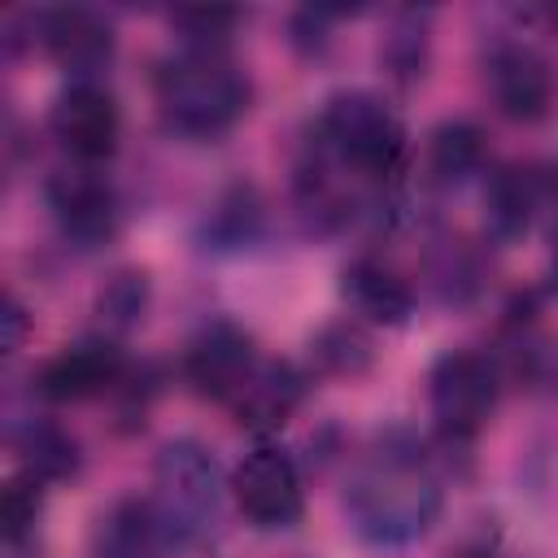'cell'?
I'll return each mask as SVG.
<instances>
[{"label": "cell", "mask_w": 558, "mask_h": 558, "mask_svg": "<svg viewBox=\"0 0 558 558\" xmlns=\"http://www.w3.org/2000/svg\"><path fill=\"white\" fill-rule=\"evenodd\" d=\"M445 506V480L436 458L410 432L379 436L344 484V514L349 527L379 549H401L418 541Z\"/></svg>", "instance_id": "1"}, {"label": "cell", "mask_w": 558, "mask_h": 558, "mask_svg": "<svg viewBox=\"0 0 558 558\" xmlns=\"http://www.w3.org/2000/svg\"><path fill=\"white\" fill-rule=\"evenodd\" d=\"M157 113L170 131L214 140L248 109V78L222 48H179L157 70Z\"/></svg>", "instance_id": "2"}, {"label": "cell", "mask_w": 558, "mask_h": 558, "mask_svg": "<svg viewBox=\"0 0 558 558\" xmlns=\"http://www.w3.org/2000/svg\"><path fill=\"white\" fill-rule=\"evenodd\" d=\"M222 471L214 453L196 440H170L161 445L153 462V514L170 545L196 549L209 545L222 527Z\"/></svg>", "instance_id": "3"}, {"label": "cell", "mask_w": 558, "mask_h": 558, "mask_svg": "<svg viewBox=\"0 0 558 558\" xmlns=\"http://www.w3.org/2000/svg\"><path fill=\"white\" fill-rule=\"evenodd\" d=\"M314 148H323L349 179L357 183H384L401 170L405 157V131L397 113L371 96V92H336L318 122H314Z\"/></svg>", "instance_id": "4"}, {"label": "cell", "mask_w": 558, "mask_h": 558, "mask_svg": "<svg viewBox=\"0 0 558 558\" xmlns=\"http://www.w3.org/2000/svg\"><path fill=\"white\" fill-rule=\"evenodd\" d=\"M497 392H501V375H497L493 357L475 353V349H449L445 357H436V366L427 375L432 418L445 440L480 436L484 423L493 418Z\"/></svg>", "instance_id": "5"}, {"label": "cell", "mask_w": 558, "mask_h": 558, "mask_svg": "<svg viewBox=\"0 0 558 558\" xmlns=\"http://www.w3.org/2000/svg\"><path fill=\"white\" fill-rule=\"evenodd\" d=\"M231 493H235L240 514L257 527H292L305 506L296 462L275 445L244 453V462L231 475Z\"/></svg>", "instance_id": "6"}, {"label": "cell", "mask_w": 558, "mask_h": 558, "mask_svg": "<svg viewBox=\"0 0 558 558\" xmlns=\"http://www.w3.org/2000/svg\"><path fill=\"white\" fill-rule=\"evenodd\" d=\"M48 209L65 240L105 244L118 231V192L96 166H61L48 179Z\"/></svg>", "instance_id": "7"}, {"label": "cell", "mask_w": 558, "mask_h": 558, "mask_svg": "<svg viewBox=\"0 0 558 558\" xmlns=\"http://www.w3.org/2000/svg\"><path fill=\"white\" fill-rule=\"evenodd\" d=\"M484 83H488L497 113H506L510 122H536L549 113L554 74H549V61L532 44L497 39L484 57Z\"/></svg>", "instance_id": "8"}, {"label": "cell", "mask_w": 558, "mask_h": 558, "mask_svg": "<svg viewBox=\"0 0 558 558\" xmlns=\"http://www.w3.org/2000/svg\"><path fill=\"white\" fill-rule=\"evenodd\" d=\"M52 140L70 153V161L78 166H100L113 148H118V100L100 87V83H70L57 105H52Z\"/></svg>", "instance_id": "9"}, {"label": "cell", "mask_w": 558, "mask_h": 558, "mask_svg": "<svg viewBox=\"0 0 558 558\" xmlns=\"http://www.w3.org/2000/svg\"><path fill=\"white\" fill-rule=\"evenodd\" d=\"M257 357L262 353L244 327L214 318L192 336V344L183 353V375L201 397H214L227 405L235 397V388L248 379V371L257 366Z\"/></svg>", "instance_id": "10"}, {"label": "cell", "mask_w": 558, "mask_h": 558, "mask_svg": "<svg viewBox=\"0 0 558 558\" xmlns=\"http://www.w3.org/2000/svg\"><path fill=\"white\" fill-rule=\"evenodd\" d=\"M126 375V357L113 340L96 336V340H78L70 349H61L57 357H48L35 375V392L52 405L65 401H92L105 397L109 388H118Z\"/></svg>", "instance_id": "11"}, {"label": "cell", "mask_w": 558, "mask_h": 558, "mask_svg": "<svg viewBox=\"0 0 558 558\" xmlns=\"http://www.w3.org/2000/svg\"><path fill=\"white\" fill-rule=\"evenodd\" d=\"M35 31L48 57L70 70L74 83H96V70H105L113 57V31L92 9H44L35 13Z\"/></svg>", "instance_id": "12"}, {"label": "cell", "mask_w": 558, "mask_h": 558, "mask_svg": "<svg viewBox=\"0 0 558 558\" xmlns=\"http://www.w3.org/2000/svg\"><path fill=\"white\" fill-rule=\"evenodd\" d=\"M549 196H554V179L541 166H501V170H493L488 183H484L488 235L501 240V244L519 240L536 222V214L549 205Z\"/></svg>", "instance_id": "13"}, {"label": "cell", "mask_w": 558, "mask_h": 558, "mask_svg": "<svg viewBox=\"0 0 558 558\" xmlns=\"http://www.w3.org/2000/svg\"><path fill=\"white\" fill-rule=\"evenodd\" d=\"M301 397H305V379H301V371L292 362L257 357V366L235 388V397L227 401V410L248 432H279L296 414Z\"/></svg>", "instance_id": "14"}, {"label": "cell", "mask_w": 558, "mask_h": 558, "mask_svg": "<svg viewBox=\"0 0 558 558\" xmlns=\"http://www.w3.org/2000/svg\"><path fill=\"white\" fill-rule=\"evenodd\" d=\"M166 532L148 506V497H122L113 501L96 532H92V558H161L166 554Z\"/></svg>", "instance_id": "15"}, {"label": "cell", "mask_w": 558, "mask_h": 558, "mask_svg": "<svg viewBox=\"0 0 558 558\" xmlns=\"http://www.w3.org/2000/svg\"><path fill=\"white\" fill-rule=\"evenodd\" d=\"M340 279H344L340 288H344L349 305H353L362 318H371V323L401 327V323L414 314V292H410V283H405L392 266H384V262H375V257L349 262Z\"/></svg>", "instance_id": "16"}, {"label": "cell", "mask_w": 558, "mask_h": 558, "mask_svg": "<svg viewBox=\"0 0 558 558\" xmlns=\"http://www.w3.org/2000/svg\"><path fill=\"white\" fill-rule=\"evenodd\" d=\"M13 445L22 453V466L26 475H35L39 484L48 480H65L74 466H78V440L52 423V418H26L17 432H13Z\"/></svg>", "instance_id": "17"}, {"label": "cell", "mask_w": 558, "mask_h": 558, "mask_svg": "<svg viewBox=\"0 0 558 558\" xmlns=\"http://www.w3.org/2000/svg\"><path fill=\"white\" fill-rule=\"evenodd\" d=\"M484 166V135L475 122H440L427 140V174L445 187L466 183Z\"/></svg>", "instance_id": "18"}, {"label": "cell", "mask_w": 558, "mask_h": 558, "mask_svg": "<svg viewBox=\"0 0 558 558\" xmlns=\"http://www.w3.org/2000/svg\"><path fill=\"white\" fill-rule=\"evenodd\" d=\"M314 362L327 375H362L371 366V336L357 323H331L314 340Z\"/></svg>", "instance_id": "19"}, {"label": "cell", "mask_w": 558, "mask_h": 558, "mask_svg": "<svg viewBox=\"0 0 558 558\" xmlns=\"http://www.w3.org/2000/svg\"><path fill=\"white\" fill-rule=\"evenodd\" d=\"M257 196L248 192V187H235V192H227L222 196V205L209 214V222H205V235L218 244V248H240V244H248L253 235H257Z\"/></svg>", "instance_id": "20"}, {"label": "cell", "mask_w": 558, "mask_h": 558, "mask_svg": "<svg viewBox=\"0 0 558 558\" xmlns=\"http://www.w3.org/2000/svg\"><path fill=\"white\" fill-rule=\"evenodd\" d=\"M384 61L405 83L423 74V61H427V13H405L397 22V31L384 44Z\"/></svg>", "instance_id": "21"}, {"label": "cell", "mask_w": 558, "mask_h": 558, "mask_svg": "<svg viewBox=\"0 0 558 558\" xmlns=\"http://www.w3.org/2000/svg\"><path fill=\"white\" fill-rule=\"evenodd\" d=\"M144 305H148V279H144L140 270H118V275L105 283L100 301H96V310H100V318H105L109 327H131V323H140V318H144Z\"/></svg>", "instance_id": "22"}, {"label": "cell", "mask_w": 558, "mask_h": 558, "mask_svg": "<svg viewBox=\"0 0 558 558\" xmlns=\"http://www.w3.org/2000/svg\"><path fill=\"white\" fill-rule=\"evenodd\" d=\"M240 22L231 9H183L174 13V26L183 31V48H222L227 31Z\"/></svg>", "instance_id": "23"}, {"label": "cell", "mask_w": 558, "mask_h": 558, "mask_svg": "<svg viewBox=\"0 0 558 558\" xmlns=\"http://www.w3.org/2000/svg\"><path fill=\"white\" fill-rule=\"evenodd\" d=\"M39 480L35 475H17L9 488H4V536H9V545H17L31 527H35V519H39Z\"/></svg>", "instance_id": "24"}, {"label": "cell", "mask_w": 558, "mask_h": 558, "mask_svg": "<svg viewBox=\"0 0 558 558\" xmlns=\"http://www.w3.org/2000/svg\"><path fill=\"white\" fill-rule=\"evenodd\" d=\"M4 323H9V340H4V344H9V353H13V349L22 344V331H26V310H22L13 296H9V305H4Z\"/></svg>", "instance_id": "25"}, {"label": "cell", "mask_w": 558, "mask_h": 558, "mask_svg": "<svg viewBox=\"0 0 558 558\" xmlns=\"http://www.w3.org/2000/svg\"><path fill=\"white\" fill-rule=\"evenodd\" d=\"M549 279L558 288V231H554V244H549Z\"/></svg>", "instance_id": "26"}]
</instances>
